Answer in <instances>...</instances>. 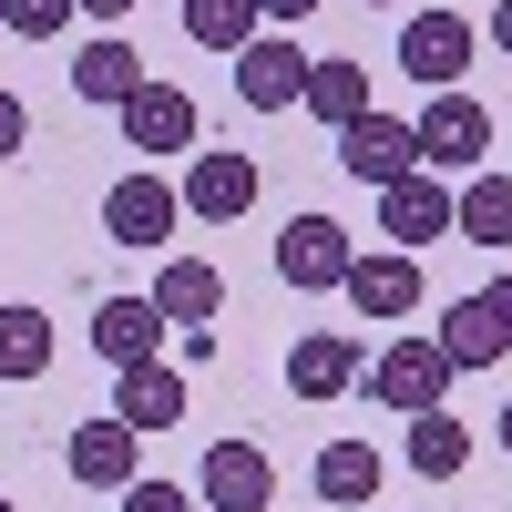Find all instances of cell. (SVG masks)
<instances>
[{"label": "cell", "instance_id": "cell-19", "mask_svg": "<svg viewBox=\"0 0 512 512\" xmlns=\"http://www.w3.org/2000/svg\"><path fill=\"white\" fill-rule=\"evenodd\" d=\"M144 297H154V308L175 318V328H205V318L226 308V277L205 267V256H164V267H154V287H144Z\"/></svg>", "mask_w": 512, "mask_h": 512}, {"label": "cell", "instance_id": "cell-2", "mask_svg": "<svg viewBox=\"0 0 512 512\" xmlns=\"http://www.w3.org/2000/svg\"><path fill=\"white\" fill-rule=\"evenodd\" d=\"M175 226H185V185L175 175H154V164L113 175V195H103V236L113 246H175Z\"/></svg>", "mask_w": 512, "mask_h": 512}, {"label": "cell", "instance_id": "cell-12", "mask_svg": "<svg viewBox=\"0 0 512 512\" xmlns=\"http://www.w3.org/2000/svg\"><path fill=\"white\" fill-rule=\"evenodd\" d=\"M359 379H369V359H359L349 328H308V338L287 349V390H297V400H349Z\"/></svg>", "mask_w": 512, "mask_h": 512}, {"label": "cell", "instance_id": "cell-27", "mask_svg": "<svg viewBox=\"0 0 512 512\" xmlns=\"http://www.w3.org/2000/svg\"><path fill=\"white\" fill-rule=\"evenodd\" d=\"M185 502H195L185 482H154V472H144V482H123V512H185Z\"/></svg>", "mask_w": 512, "mask_h": 512}, {"label": "cell", "instance_id": "cell-8", "mask_svg": "<svg viewBox=\"0 0 512 512\" xmlns=\"http://www.w3.org/2000/svg\"><path fill=\"white\" fill-rule=\"evenodd\" d=\"M379 236L390 246H441V236H461V195L420 164V175H400L390 195H379Z\"/></svg>", "mask_w": 512, "mask_h": 512}, {"label": "cell", "instance_id": "cell-9", "mask_svg": "<svg viewBox=\"0 0 512 512\" xmlns=\"http://www.w3.org/2000/svg\"><path fill=\"white\" fill-rule=\"evenodd\" d=\"M236 103H246V113H287V103H308V52H297L287 31H256L246 52H236Z\"/></svg>", "mask_w": 512, "mask_h": 512}, {"label": "cell", "instance_id": "cell-20", "mask_svg": "<svg viewBox=\"0 0 512 512\" xmlns=\"http://www.w3.org/2000/svg\"><path fill=\"white\" fill-rule=\"evenodd\" d=\"M410 472L420 482H461L472 472V431H461L451 410H410Z\"/></svg>", "mask_w": 512, "mask_h": 512}, {"label": "cell", "instance_id": "cell-10", "mask_svg": "<svg viewBox=\"0 0 512 512\" xmlns=\"http://www.w3.org/2000/svg\"><path fill=\"white\" fill-rule=\"evenodd\" d=\"M338 297H349L369 328H400V318H420V256H410V246H379V256H359V267H349V287H338Z\"/></svg>", "mask_w": 512, "mask_h": 512}, {"label": "cell", "instance_id": "cell-4", "mask_svg": "<svg viewBox=\"0 0 512 512\" xmlns=\"http://www.w3.org/2000/svg\"><path fill=\"white\" fill-rule=\"evenodd\" d=\"M338 164L369 185V195H390L400 175H420V123H400V113H359V123H338Z\"/></svg>", "mask_w": 512, "mask_h": 512}, {"label": "cell", "instance_id": "cell-28", "mask_svg": "<svg viewBox=\"0 0 512 512\" xmlns=\"http://www.w3.org/2000/svg\"><path fill=\"white\" fill-rule=\"evenodd\" d=\"M21 144H31V113H21V93H0V164H11Z\"/></svg>", "mask_w": 512, "mask_h": 512}, {"label": "cell", "instance_id": "cell-11", "mask_svg": "<svg viewBox=\"0 0 512 512\" xmlns=\"http://www.w3.org/2000/svg\"><path fill=\"white\" fill-rule=\"evenodd\" d=\"M195 492L216 502V512H267V502H277V461L256 451V441H205Z\"/></svg>", "mask_w": 512, "mask_h": 512}, {"label": "cell", "instance_id": "cell-24", "mask_svg": "<svg viewBox=\"0 0 512 512\" xmlns=\"http://www.w3.org/2000/svg\"><path fill=\"white\" fill-rule=\"evenodd\" d=\"M267 31V11H256V0H185V41H205V52H246V41Z\"/></svg>", "mask_w": 512, "mask_h": 512}, {"label": "cell", "instance_id": "cell-13", "mask_svg": "<svg viewBox=\"0 0 512 512\" xmlns=\"http://www.w3.org/2000/svg\"><path fill=\"white\" fill-rule=\"evenodd\" d=\"M134 441H144V431L113 410V420H82V431L62 441V461H72V482H82V492H123V482H144Z\"/></svg>", "mask_w": 512, "mask_h": 512}, {"label": "cell", "instance_id": "cell-36", "mask_svg": "<svg viewBox=\"0 0 512 512\" xmlns=\"http://www.w3.org/2000/svg\"><path fill=\"white\" fill-rule=\"evenodd\" d=\"M0 31H11V11H0Z\"/></svg>", "mask_w": 512, "mask_h": 512}, {"label": "cell", "instance_id": "cell-32", "mask_svg": "<svg viewBox=\"0 0 512 512\" xmlns=\"http://www.w3.org/2000/svg\"><path fill=\"white\" fill-rule=\"evenodd\" d=\"M492 41H502V52H512V0H492Z\"/></svg>", "mask_w": 512, "mask_h": 512}, {"label": "cell", "instance_id": "cell-33", "mask_svg": "<svg viewBox=\"0 0 512 512\" xmlns=\"http://www.w3.org/2000/svg\"><path fill=\"white\" fill-rule=\"evenodd\" d=\"M492 441H502V451H512V410H502V420H492Z\"/></svg>", "mask_w": 512, "mask_h": 512}, {"label": "cell", "instance_id": "cell-31", "mask_svg": "<svg viewBox=\"0 0 512 512\" xmlns=\"http://www.w3.org/2000/svg\"><path fill=\"white\" fill-rule=\"evenodd\" d=\"M482 297H492V318H502V328H512V277H492V287H482Z\"/></svg>", "mask_w": 512, "mask_h": 512}, {"label": "cell", "instance_id": "cell-5", "mask_svg": "<svg viewBox=\"0 0 512 512\" xmlns=\"http://www.w3.org/2000/svg\"><path fill=\"white\" fill-rule=\"evenodd\" d=\"M472 52H482V31L461 21V11H441V0L400 21V72H410V82H431V93H451V82L472 72Z\"/></svg>", "mask_w": 512, "mask_h": 512}, {"label": "cell", "instance_id": "cell-7", "mask_svg": "<svg viewBox=\"0 0 512 512\" xmlns=\"http://www.w3.org/2000/svg\"><path fill=\"white\" fill-rule=\"evenodd\" d=\"M195 134H205V113H195V93H185V82H144V93L123 103V144H134L144 164L195 154Z\"/></svg>", "mask_w": 512, "mask_h": 512}, {"label": "cell", "instance_id": "cell-21", "mask_svg": "<svg viewBox=\"0 0 512 512\" xmlns=\"http://www.w3.org/2000/svg\"><path fill=\"white\" fill-rule=\"evenodd\" d=\"M379 472H390V461H379L369 441H328V451H318V492H328L338 512H369V492H379Z\"/></svg>", "mask_w": 512, "mask_h": 512}, {"label": "cell", "instance_id": "cell-17", "mask_svg": "<svg viewBox=\"0 0 512 512\" xmlns=\"http://www.w3.org/2000/svg\"><path fill=\"white\" fill-rule=\"evenodd\" d=\"M113 410L134 420V431H175V420H185V369H164V359L113 369Z\"/></svg>", "mask_w": 512, "mask_h": 512}, {"label": "cell", "instance_id": "cell-25", "mask_svg": "<svg viewBox=\"0 0 512 512\" xmlns=\"http://www.w3.org/2000/svg\"><path fill=\"white\" fill-rule=\"evenodd\" d=\"M41 369H52V318L41 308H0V379L21 390V379H41Z\"/></svg>", "mask_w": 512, "mask_h": 512}, {"label": "cell", "instance_id": "cell-1", "mask_svg": "<svg viewBox=\"0 0 512 512\" xmlns=\"http://www.w3.org/2000/svg\"><path fill=\"white\" fill-rule=\"evenodd\" d=\"M451 379H461V369H451V349H441L431 328H410V338H390V349L369 359L379 410H400V420H410V410H451Z\"/></svg>", "mask_w": 512, "mask_h": 512}, {"label": "cell", "instance_id": "cell-30", "mask_svg": "<svg viewBox=\"0 0 512 512\" xmlns=\"http://www.w3.org/2000/svg\"><path fill=\"white\" fill-rule=\"evenodd\" d=\"M123 11H134V0H82V21H103V31H113Z\"/></svg>", "mask_w": 512, "mask_h": 512}, {"label": "cell", "instance_id": "cell-6", "mask_svg": "<svg viewBox=\"0 0 512 512\" xmlns=\"http://www.w3.org/2000/svg\"><path fill=\"white\" fill-rule=\"evenodd\" d=\"M349 267H359V246H349L338 216H287V226H277V277H287V287L328 297V287H349Z\"/></svg>", "mask_w": 512, "mask_h": 512}, {"label": "cell", "instance_id": "cell-29", "mask_svg": "<svg viewBox=\"0 0 512 512\" xmlns=\"http://www.w3.org/2000/svg\"><path fill=\"white\" fill-rule=\"evenodd\" d=\"M267 11V31H287V21H308V11H328V0H256Z\"/></svg>", "mask_w": 512, "mask_h": 512}, {"label": "cell", "instance_id": "cell-16", "mask_svg": "<svg viewBox=\"0 0 512 512\" xmlns=\"http://www.w3.org/2000/svg\"><path fill=\"white\" fill-rule=\"evenodd\" d=\"M72 93L82 103H134L144 93V52H134V41H123V31H103V41H82V52H72Z\"/></svg>", "mask_w": 512, "mask_h": 512}, {"label": "cell", "instance_id": "cell-18", "mask_svg": "<svg viewBox=\"0 0 512 512\" xmlns=\"http://www.w3.org/2000/svg\"><path fill=\"white\" fill-rule=\"evenodd\" d=\"M431 338L451 349V369H492V359H512V328L492 318V297H482V287H472V297H451Z\"/></svg>", "mask_w": 512, "mask_h": 512}, {"label": "cell", "instance_id": "cell-26", "mask_svg": "<svg viewBox=\"0 0 512 512\" xmlns=\"http://www.w3.org/2000/svg\"><path fill=\"white\" fill-rule=\"evenodd\" d=\"M0 11H11V31H21V41H52L62 21H82V0H0Z\"/></svg>", "mask_w": 512, "mask_h": 512}, {"label": "cell", "instance_id": "cell-34", "mask_svg": "<svg viewBox=\"0 0 512 512\" xmlns=\"http://www.w3.org/2000/svg\"><path fill=\"white\" fill-rule=\"evenodd\" d=\"M359 11H400V0H359Z\"/></svg>", "mask_w": 512, "mask_h": 512}, {"label": "cell", "instance_id": "cell-14", "mask_svg": "<svg viewBox=\"0 0 512 512\" xmlns=\"http://www.w3.org/2000/svg\"><path fill=\"white\" fill-rule=\"evenodd\" d=\"M246 205H256V154H226V144H216V154L185 164V216H195V226H236Z\"/></svg>", "mask_w": 512, "mask_h": 512}, {"label": "cell", "instance_id": "cell-23", "mask_svg": "<svg viewBox=\"0 0 512 512\" xmlns=\"http://www.w3.org/2000/svg\"><path fill=\"white\" fill-rule=\"evenodd\" d=\"M461 236H472V246H512V175H502V164L461 175Z\"/></svg>", "mask_w": 512, "mask_h": 512}, {"label": "cell", "instance_id": "cell-15", "mask_svg": "<svg viewBox=\"0 0 512 512\" xmlns=\"http://www.w3.org/2000/svg\"><path fill=\"white\" fill-rule=\"evenodd\" d=\"M164 328H175V318H164L154 297H103V308H93V349L113 369H134V359H164Z\"/></svg>", "mask_w": 512, "mask_h": 512}, {"label": "cell", "instance_id": "cell-3", "mask_svg": "<svg viewBox=\"0 0 512 512\" xmlns=\"http://www.w3.org/2000/svg\"><path fill=\"white\" fill-rule=\"evenodd\" d=\"M482 154H492V113L461 93V82L420 103V164H431V175H482Z\"/></svg>", "mask_w": 512, "mask_h": 512}, {"label": "cell", "instance_id": "cell-22", "mask_svg": "<svg viewBox=\"0 0 512 512\" xmlns=\"http://www.w3.org/2000/svg\"><path fill=\"white\" fill-rule=\"evenodd\" d=\"M308 113L328 123V134H338V123H359V113H369V72H359L349 52H328V62H308Z\"/></svg>", "mask_w": 512, "mask_h": 512}, {"label": "cell", "instance_id": "cell-35", "mask_svg": "<svg viewBox=\"0 0 512 512\" xmlns=\"http://www.w3.org/2000/svg\"><path fill=\"white\" fill-rule=\"evenodd\" d=\"M0 512H21V502H11V492H0Z\"/></svg>", "mask_w": 512, "mask_h": 512}]
</instances>
